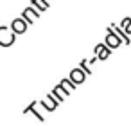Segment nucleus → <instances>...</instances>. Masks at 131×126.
I'll use <instances>...</instances> for the list:
<instances>
[{
    "mask_svg": "<svg viewBox=\"0 0 131 126\" xmlns=\"http://www.w3.org/2000/svg\"><path fill=\"white\" fill-rule=\"evenodd\" d=\"M15 33L9 27H0V45L2 47H9L15 43Z\"/></svg>",
    "mask_w": 131,
    "mask_h": 126,
    "instance_id": "nucleus-1",
    "label": "nucleus"
},
{
    "mask_svg": "<svg viewBox=\"0 0 131 126\" xmlns=\"http://www.w3.org/2000/svg\"><path fill=\"white\" fill-rule=\"evenodd\" d=\"M106 47H110V49L120 47V38H118V34H117L111 27L106 29Z\"/></svg>",
    "mask_w": 131,
    "mask_h": 126,
    "instance_id": "nucleus-2",
    "label": "nucleus"
},
{
    "mask_svg": "<svg viewBox=\"0 0 131 126\" xmlns=\"http://www.w3.org/2000/svg\"><path fill=\"white\" fill-rule=\"evenodd\" d=\"M84 79H86V72L79 67V69H74L72 72H70V81L74 83V85H81V83H84Z\"/></svg>",
    "mask_w": 131,
    "mask_h": 126,
    "instance_id": "nucleus-3",
    "label": "nucleus"
},
{
    "mask_svg": "<svg viewBox=\"0 0 131 126\" xmlns=\"http://www.w3.org/2000/svg\"><path fill=\"white\" fill-rule=\"evenodd\" d=\"M11 31H13L15 34H24V33L27 31V22H25L24 18H16V20H13V24H11Z\"/></svg>",
    "mask_w": 131,
    "mask_h": 126,
    "instance_id": "nucleus-4",
    "label": "nucleus"
},
{
    "mask_svg": "<svg viewBox=\"0 0 131 126\" xmlns=\"http://www.w3.org/2000/svg\"><path fill=\"white\" fill-rule=\"evenodd\" d=\"M93 52L97 54V58H99L101 61H104V60H106V58H108V56L111 54V49L101 43V45H95V49H93Z\"/></svg>",
    "mask_w": 131,
    "mask_h": 126,
    "instance_id": "nucleus-5",
    "label": "nucleus"
},
{
    "mask_svg": "<svg viewBox=\"0 0 131 126\" xmlns=\"http://www.w3.org/2000/svg\"><path fill=\"white\" fill-rule=\"evenodd\" d=\"M38 16H40V15H38V13H36L32 7H25V9H24V13H22V18H24L27 24H32V22H34Z\"/></svg>",
    "mask_w": 131,
    "mask_h": 126,
    "instance_id": "nucleus-6",
    "label": "nucleus"
},
{
    "mask_svg": "<svg viewBox=\"0 0 131 126\" xmlns=\"http://www.w3.org/2000/svg\"><path fill=\"white\" fill-rule=\"evenodd\" d=\"M58 88H59V90H63V92H65L67 95H70V94L74 92L75 85H74V83H72L70 79H63V81H61V83L58 85Z\"/></svg>",
    "mask_w": 131,
    "mask_h": 126,
    "instance_id": "nucleus-7",
    "label": "nucleus"
},
{
    "mask_svg": "<svg viewBox=\"0 0 131 126\" xmlns=\"http://www.w3.org/2000/svg\"><path fill=\"white\" fill-rule=\"evenodd\" d=\"M110 27H111V29L118 34V38H122V42H124V43H129V36L124 33V29H122V27H118V25H115V24H111Z\"/></svg>",
    "mask_w": 131,
    "mask_h": 126,
    "instance_id": "nucleus-8",
    "label": "nucleus"
},
{
    "mask_svg": "<svg viewBox=\"0 0 131 126\" xmlns=\"http://www.w3.org/2000/svg\"><path fill=\"white\" fill-rule=\"evenodd\" d=\"M120 27L124 29V33H126V34H131V18H122Z\"/></svg>",
    "mask_w": 131,
    "mask_h": 126,
    "instance_id": "nucleus-9",
    "label": "nucleus"
},
{
    "mask_svg": "<svg viewBox=\"0 0 131 126\" xmlns=\"http://www.w3.org/2000/svg\"><path fill=\"white\" fill-rule=\"evenodd\" d=\"M50 94H52V95H54V97H56V99H58L59 103H63V95L59 94V88H58V86H56V88H54V90H52Z\"/></svg>",
    "mask_w": 131,
    "mask_h": 126,
    "instance_id": "nucleus-10",
    "label": "nucleus"
},
{
    "mask_svg": "<svg viewBox=\"0 0 131 126\" xmlns=\"http://www.w3.org/2000/svg\"><path fill=\"white\" fill-rule=\"evenodd\" d=\"M81 69L86 72V76H90V74H92V70L88 69V61H86V60H83V61H81Z\"/></svg>",
    "mask_w": 131,
    "mask_h": 126,
    "instance_id": "nucleus-11",
    "label": "nucleus"
}]
</instances>
